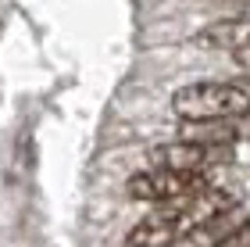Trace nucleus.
I'll list each match as a JSON object with an SVG mask.
<instances>
[{
    "label": "nucleus",
    "mask_w": 250,
    "mask_h": 247,
    "mask_svg": "<svg viewBox=\"0 0 250 247\" xmlns=\"http://www.w3.org/2000/svg\"><path fill=\"white\" fill-rule=\"evenodd\" d=\"M243 83V90H247V97H250V79H240Z\"/></svg>",
    "instance_id": "6e6552de"
},
{
    "label": "nucleus",
    "mask_w": 250,
    "mask_h": 247,
    "mask_svg": "<svg viewBox=\"0 0 250 247\" xmlns=\"http://www.w3.org/2000/svg\"><path fill=\"white\" fill-rule=\"evenodd\" d=\"M172 108L186 126L189 122H229L250 115V97L243 83H193L175 93Z\"/></svg>",
    "instance_id": "f257e3e1"
},
{
    "label": "nucleus",
    "mask_w": 250,
    "mask_h": 247,
    "mask_svg": "<svg viewBox=\"0 0 250 247\" xmlns=\"http://www.w3.org/2000/svg\"><path fill=\"white\" fill-rule=\"evenodd\" d=\"M232 58H236V65H240V68L250 72V40L243 43V47H236V50H232Z\"/></svg>",
    "instance_id": "0eeeda50"
},
{
    "label": "nucleus",
    "mask_w": 250,
    "mask_h": 247,
    "mask_svg": "<svg viewBox=\"0 0 250 247\" xmlns=\"http://www.w3.org/2000/svg\"><path fill=\"white\" fill-rule=\"evenodd\" d=\"M250 40V22L247 18H222V22H211V25H204L197 36H193V43L197 47H208V50H236L243 47V43Z\"/></svg>",
    "instance_id": "39448f33"
},
{
    "label": "nucleus",
    "mask_w": 250,
    "mask_h": 247,
    "mask_svg": "<svg viewBox=\"0 0 250 247\" xmlns=\"http://www.w3.org/2000/svg\"><path fill=\"white\" fill-rule=\"evenodd\" d=\"M211 183L208 176H193V172H168V168H146V172L129 176V197L136 201H154V204H183L193 201L197 194H204Z\"/></svg>",
    "instance_id": "f03ea898"
},
{
    "label": "nucleus",
    "mask_w": 250,
    "mask_h": 247,
    "mask_svg": "<svg viewBox=\"0 0 250 247\" xmlns=\"http://www.w3.org/2000/svg\"><path fill=\"white\" fill-rule=\"evenodd\" d=\"M225 154H229V147H204V143H193V140H175V143H165V147H154L150 161L154 168H168V172L204 176V168L225 158Z\"/></svg>",
    "instance_id": "20e7f679"
},
{
    "label": "nucleus",
    "mask_w": 250,
    "mask_h": 247,
    "mask_svg": "<svg viewBox=\"0 0 250 247\" xmlns=\"http://www.w3.org/2000/svg\"><path fill=\"white\" fill-rule=\"evenodd\" d=\"M197 222L189 215V201L183 204H168L154 215H146L143 222H136L125 237V247H175L183 233H189Z\"/></svg>",
    "instance_id": "7ed1b4c3"
},
{
    "label": "nucleus",
    "mask_w": 250,
    "mask_h": 247,
    "mask_svg": "<svg viewBox=\"0 0 250 247\" xmlns=\"http://www.w3.org/2000/svg\"><path fill=\"white\" fill-rule=\"evenodd\" d=\"M218 247H250V215H247L243 222H236V229H232Z\"/></svg>",
    "instance_id": "423d86ee"
}]
</instances>
